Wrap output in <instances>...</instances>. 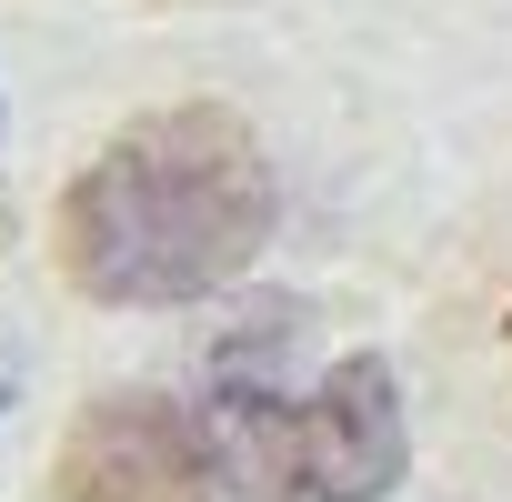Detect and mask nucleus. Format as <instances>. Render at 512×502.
Listing matches in <instances>:
<instances>
[{"instance_id":"1","label":"nucleus","mask_w":512,"mask_h":502,"mask_svg":"<svg viewBox=\"0 0 512 502\" xmlns=\"http://www.w3.org/2000/svg\"><path fill=\"white\" fill-rule=\"evenodd\" d=\"M272 211L282 191H272V151L251 141V121L221 101H181V111H141L81 161L51 241L81 302L171 312V302L231 292L262 262Z\"/></svg>"},{"instance_id":"2","label":"nucleus","mask_w":512,"mask_h":502,"mask_svg":"<svg viewBox=\"0 0 512 502\" xmlns=\"http://www.w3.org/2000/svg\"><path fill=\"white\" fill-rule=\"evenodd\" d=\"M211 442L251 502H382L412 472L392 362L352 352L312 382H282V332H241L211 372Z\"/></svg>"},{"instance_id":"3","label":"nucleus","mask_w":512,"mask_h":502,"mask_svg":"<svg viewBox=\"0 0 512 502\" xmlns=\"http://www.w3.org/2000/svg\"><path fill=\"white\" fill-rule=\"evenodd\" d=\"M221 482L211 412H181L171 392H101L51 462L61 502H221Z\"/></svg>"},{"instance_id":"4","label":"nucleus","mask_w":512,"mask_h":502,"mask_svg":"<svg viewBox=\"0 0 512 502\" xmlns=\"http://www.w3.org/2000/svg\"><path fill=\"white\" fill-rule=\"evenodd\" d=\"M11 392H21V362H11V342H0V412H11Z\"/></svg>"}]
</instances>
